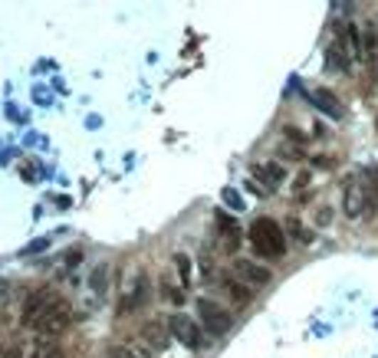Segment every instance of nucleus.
<instances>
[{
	"label": "nucleus",
	"instance_id": "1",
	"mask_svg": "<svg viewBox=\"0 0 378 358\" xmlns=\"http://www.w3.org/2000/svg\"><path fill=\"white\" fill-rule=\"evenodd\" d=\"M250 240H253V250H257L260 256H267V260L283 256V250H286L283 227L276 221H270V217H260V221L250 227Z\"/></svg>",
	"mask_w": 378,
	"mask_h": 358
},
{
	"label": "nucleus",
	"instance_id": "2",
	"mask_svg": "<svg viewBox=\"0 0 378 358\" xmlns=\"http://www.w3.org/2000/svg\"><path fill=\"white\" fill-rule=\"evenodd\" d=\"M342 211L349 221H359L365 217V211L372 214V194H369V184L362 181V174H349L342 184Z\"/></svg>",
	"mask_w": 378,
	"mask_h": 358
},
{
	"label": "nucleus",
	"instance_id": "3",
	"mask_svg": "<svg viewBox=\"0 0 378 358\" xmlns=\"http://www.w3.org/2000/svg\"><path fill=\"white\" fill-rule=\"evenodd\" d=\"M168 332H172V339H178L181 345H188L191 352H198L204 349L207 342H204V332H201V325L194 322L191 316H184V312H174V316H168Z\"/></svg>",
	"mask_w": 378,
	"mask_h": 358
},
{
	"label": "nucleus",
	"instance_id": "4",
	"mask_svg": "<svg viewBox=\"0 0 378 358\" xmlns=\"http://www.w3.org/2000/svg\"><path fill=\"white\" fill-rule=\"evenodd\" d=\"M198 316L211 335H224L231 329V312L221 302H214V299H198Z\"/></svg>",
	"mask_w": 378,
	"mask_h": 358
},
{
	"label": "nucleus",
	"instance_id": "5",
	"mask_svg": "<svg viewBox=\"0 0 378 358\" xmlns=\"http://www.w3.org/2000/svg\"><path fill=\"white\" fill-rule=\"evenodd\" d=\"M233 276H237L241 283H247L250 290H253V286H267V283L273 280V273H270L267 266L253 263V260H247V256H237V260H233Z\"/></svg>",
	"mask_w": 378,
	"mask_h": 358
},
{
	"label": "nucleus",
	"instance_id": "6",
	"mask_svg": "<svg viewBox=\"0 0 378 358\" xmlns=\"http://www.w3.org/2000/svg\"><path fill=\"white\" fill-rule=\"evenodd\" d=\"M46 309H50V293H26L20 322H23L26 329H36V325H40V319L46 316Z\"/></svg>",
	"mask_w": 378,
	"mask_h": 358
},
{
	"label": "nucleus",
	"instance_id": "7",
	"mask_svg": "<svg viewBox=\"0 0 378 358\" xmlns=\"http://www.w3.org/2000/svg\"><path fill=\"white\" fill-rule=\"evenodd\" d=\"M145 299H148V280H145V273H138L135 280H132V286L125 290V296H122L119 312L122 316H129V312H135V309L145 306Z\"/></svg>",
	"mask_w": 378,
	"mask_h": 358
},
{
	"label": "nucleus",
	"instance_id": "8",
	"mask_svg": "<svg viewBox=\"0 0 378 358\" xmlns=\"http://www.w3.org/2000/svg\"><path fill=\"white\" fill-rule=\"evenodd\" d=\"M221 286H224V293L237 302V306H247L250 299H253V290H250L247 283H241L237 276H227V280H221Z\"/></svg>",
	"mask_w": 378,
	"mask_h": 358
},
{
	"label": "nucleus",
	"instance_id": "9",
	"mask_svg": "<svg viewBox=\"0 0 378 358\" xmlns=\"http://www.w3.org/2000/svg\"><path fill=\"white\" fill-rule=\"evenodd\" d=\"M217 231H221V237H224V247L227 250H237L241 247V227L227 217V214H217Z\"/></svg>",
	"mask_w": 378,
	"mask_h": 358
},
{
	"label": "nucleus",
	"instance_id": "10",
	"mask_svg": "<svg viewBox=\"0 0 378 358\" xmlns=\"http://www.w3.org/2000/svg\"><path fill=\"white\" fill-rule=\"evenodd\" d=\"M257 178L267 184V191L270 188H276V184H283L286 181V171H283V164H276V162H263V164H257Z\"/></svg>",
	"mask_w": 378,
	"mask_h": 358
},
{
	"label": "nucleus",
	"instance_id": "11",
	"mask_svg": "<svg viewBox=\"0 0 378 358\" xmlns=\"http://www.w3.org/2000/svg\"><path fill=\"white\" fill-rule=\"evenodd\" d=\"M148 339V345H152V352H162L164 345H168V325H162V322H148L145 325V332H142Z\"/></svg>",
	"mask_w": 378,
	"mask_h": 358
},
{
	"label": "nucleus",
	"instance_id": "12",
	"mask_svg": "<svg viewBox=\"0 0 378 358\" xmlns=\"http://www.w3.org/2000/svg\"><path fill=\"white\" fill-rule=\"evenodd\" d=\"M109 280H112V266L109 263H99V266H95V273H93V280H89V286H93V293L99 299L109 296Z\"/></svg>",
	"mask_w": 378,
	"mask_h": 358
},
{
	"label": "nucleus",
	"instance_id": "13",
	"mask_svg": "<svg viewBox=\"0 0 378 358\" xmlns=\"http://www.w3.org/2000/svg\"><path fill=\"white\" fill-rule=\"evenodd\" d=\"M313 102L326 112V115H332V119H339V115H342V105H339V99H335L329 89H316V93H313Z\"/></svg>",
	"mask_w": 378,
	"mask_h": 358
},
{
	"label": "nucleus",
	"instance_id": "14",
	"mask_svg": "<svg viewBox=\"0 0 378 358\" xmlns=\"http://www.w3.org/2000/svg\"><path fill=\"white\" fill-rule=\"evenodd\" d=\"M349 63H352V56H349V50H345V43H342V40H335L332 46H329V66L349 69Z\"/></svg>",
	"mask_w": 378,
	"mask_h": 358
},
{
	"label": "nucleus",
	"instance_id": "15",
	"mask_svg": "<svg viewBox=\"0 0 378 358\" xmlns=\"http://www.w3.org/2000/svg\"><path fill=\"white\" fill-rule=\"evenodd\" d=\"M174 273H178V280H181V290H188L191 286V256L188 253H174Z\"/></svg>",
	"mask_w": 378,
	"mask_h": 358
},
{
	"label": "nucleus",
	"instance_id": "16",
	"mask_svg": "<svg viewBox=\"0 0 378 358\" xmlns=\"http://www.w3.org/2000/svg\"><path fill=\"white\" fill-rule=\"evenodd\" d=\"M286 231H290V237L296 240V243H303V247H306V243H313V233L306 231L296 217H290V221H286Z\"/></svg>",
	"mask_w": 378,
	"mask_h": 358
},
{
	"label": "nucleus",
	"instance_id": "17",
	"mask_svg": "<svg viewBox=\"0 0 378 358\" xmlns=\"http://www.w3.org/2000/svg\"><path fill=\"white\" fill-rule=\"evenodd\" d=\"M162 293H164L168 299H172V302H178V306H181V299H184V293H181V290H174L172 276H162Z\"/></svg>",
	"mask_w": 378,
	"mask_h": 358
},
{
	"label": "nucleus",
	"instance_id": "18",
	"mask_svg": "<svg viewBox=\"0 0 378 358\" xmlns=\"http://www.w3.org/2000/svg\"><path fill=\"white\" fill-rule=\"evenodd\" d=\"M224 204H231L233 211H243V201H241V194H237V191H224Z\"/></svg>",
	"mask_w": 378,
	"mask_h": 358
},
{
	"label": "nucleus",
	"instance_id": "19",
	"mask_svg": "<svg viewBox=\"0 0 378 358\" xmlns=\"http://www.w3.org/2000/svg\"><path fill=\"white\" fill-rule=\"evenodd\" d=\"M109 358H138V355H135V349H132V345H119V349L109 352Z\"/></svg>",
	"mask_w": 378,
	"mask_h": 358
},
{
	"label": "nucleus",
	"instance_id": "20",
	"mask_svg": "<svg viewBox=\"0 0 378 358\" xmlns=\"http://www.w3.org/2000/svg\"><path fill=\"white\" fill-rule=\"evenodd\" d=\"M247 191H250V194H260V197L267 194V188H260L257 181H247Z\"/></svg>",
	"mask_w": 378,
	"mask_h": 358
},
{
	"label": "nucleus",
	"instance_id": "21",
	"mask_svg": "<svg viewBox=\"0 0 378 358\" xmlns=\"http://www.w3.org/2000/svg\"><path fill=\"white\" fill-rule=\"evenodd\" d=\"M4 302H7V290H4V286H0V306H4Z\"/></svg>",
	"mask_w": 378,
	"mask_h": 358
}]
</instances>
